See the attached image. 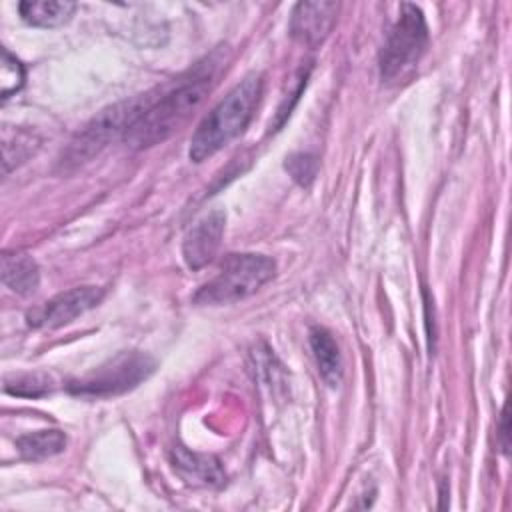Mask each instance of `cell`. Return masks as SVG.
Listing matches in <instances>:
<instances>
[{
	"instance_id": "obj_10",
	"label": "cell",
	"mask_w": 512,
	"mask_h": 512,
	"mask_svg": "<svg viewBox=\"0 0 512 512\" xmlns=\"http://www.w3.org/2000/svg\"><path fill=\"white\" fill-rule=\"evenodd\" d=\"M172 462L176 472L194 486H218L224 480V472L216 458L190 452L184 446L174 448Z\"/></svg>"
},
{
	"instance_id": "obj_15",
	"label": "cell",
	"mask_w": 512,
	"mask_h": 512,
	"mask_svg": "<svg viewBox=\"0 0 512 512\" xmlns=\"http://www.w3.org/2000/svg\"><path fill=\"white\" fill-rule=\"evenodd\" d=\"M24 66L16 56L2 48V62H0V96L2 100L10 98L24 86Z\"/></svg>"
},
{
	"instance_id": "obj_19",
	"label": "cell",
	"mask_w": 512,
	"mask_h": 512,
	"mask_svg": "<svg viewBox=\"0 0 512 512\" xmlns=\"http://www.w3.org/2000/svg\"><path fill=\"white\" fill-rule=\"evenodd\" d=\"M500 436H502V448H504V452H508V412H506V406H504V410H502Z\"/></svg>"
},
{
	"instance_id": "obj_8",
	"label": "cell",
	"mask_w": 512,
	"mask_h": 512,
	"mask_svg": "<svg viewBox=\"0 0 512 512\" xmlns=\"http://www.w3.org/2000/svg\"><path fill=\"white\" fill-rule=\"evenodd\" d=\"M338 2H298L290 16V34L304 46H320L332 32Z\"/></svg>"
},
{
	"instance_id": "obj_2",
	"label": "cell",
	"mask_w": 512,
	"mask_h": 512,
	"mask_svg": "<svg viewBox=\"0 0 512 512\" xmlns=\"http://www.w3.org/2000/svg\"><path fill=\"white\" fill-rule=\"evenodd\" d=\"M262 88V74H248L204 116L190 140L188 156L192 162H204L244 132L260 102Z\"/></svg>"
},
{
	"instance_id": "obj_9",
	"label": "cell",
	"mask_w": 512,
	"mask_h": 512,
	"mask_svg": "<svg viewBox=\"0 0 512 512\" xmlns=\"http://www.w3.org/2000/svg\"><path fill=\"white\" fill-rule=\"evenodd\" d=\"M224 224H226L224 212L214 210L208 216H204L202 220H198L188 230V234L184 236V242H182V256H184V262L188 264V268L200 270L208 262H212V258L216 256L220 242H222Z\"/></svg>"
},
{
	"instance_id": "obj_1",
	"label": "cell",
	"mask_w": 512,
	"mask_h": 512,
	"mask_svg": "<svg viewBox=\"0 0 512 512\" xmlns=\"http://www.w3.org/2000/svg\"><path fill=\"white\" fill-rule=\"evenodd\" d=\"M212 72L194 74L190 80L156 96L150 106L122 136L130 148L142 150L170 138L204 102L212 86Z\"/></svg>"
},
{
	"instance_id": "obj_18",
	"label": "cell",
	"mask_w": 512,
	"mask_h": 512,
	"mask_svg": "<svg viewBox=\"0 0 512 512\" xmlns=\"http://www.w3.org/2000/svg\"><path fill=\"white\" fill-rule=\"evenodd\" d=\"M286 170L292 174V178H294L298 184L308 186V184L316 178L318 160H316V156H312V154L298 152V154H292L290 158H286Z\"/></svg>"
},
{
	"instance_id": "obj_3",
	"label": "cell",
	"mask_w": 512,
	"mask_h": 512,
	"mask_svg": "<svg viewBox=\"0 0 512 512\" xmlns=\"http://www.w3.org/2000/svg\"><path fill=\"white\" fill-rule=\"evenodd\" d=\"M276 272V262L264 254H228L218 274L206 282L194 302L200 306H220L248 298L260 290Z\"/></svg>"
},
{
	"instance_id": "obj_6",
	"label": "cell",
	"mask_w": 512,
	"mask_h": 512,
	"mask_svg": "<svg viewBox=\"0 0 512 512\" xmlns=\"http://www.w3.org/2000/svg\"><path fill=\"white\" fill-rule=\"evenodd\" d=\"M156 368V362L142 352H122L96 368L94 372L72 380L68 390L82 396H114L132 390L146 380Z\"/></svg>"
},
{
	"instance_id": "obj_5",
	"label": "cell",
	"mask_w": 512,
	"mask_h": 512,
	"mask_svg": "<svg viewBox=\"0 0 512 512\" xmlns=\"http://www.w3.org/2000/svg\"><path fill=\"white\" fill-rule=\"evenodd\" d=\"M428 26L416 4H402L396 24L392 26L380 52V78L396 82L416 68L428 48Z\"/></svg>"
},
{
	"instance_id": "obj_14",
	"label": "cell",
	"mask_w": 512,
	"mask_h": 512,
	"mask_svg": "<svg viewBox=\"0 0 512 512\" xmlns=\"http://www.w3.org/2000/svg\"><path fill=\"white\" fill-rule=\"evenodd\" d=\"M20 456L28 462H40L52 458L66 448V434L60 430H38L24 434L16 440Z\"/></svg>"
},
{
	"instance_id": "obj_11",
	"label": "cell",
	"mask_w": 512,
	"mask_h": 512,
	"mask_svg": "<svg viewBox=\"0 0 512 512\" xmlns=\"http://www.w3.org/2000/svg\"><path fill=\"white\" fill-rule=\"evenodd\" d=\"M310 348L318 366V372L322 376V380L330 386L336 388L342 382V356L338 350V344L334 340V336L322 328V326H314L310 330Z\"/></svg>"
},
{
	"instance_id": "obj_17",
	"label": "cell",
	"mask_w": 512,
	"mask_h": 512,
	"mask_svg": "<svg viewBox=\"0 0 512 512\" xmlns=\"http://www.w3.org/2000/svg\"><path fill=\"white\" fill-rule=\"evenodd\" d=\"M2 148H4V154H8V156H4V172L8 174L12 166H16V164L24 162V158H26L28 154H32V152H34L36 142H34L32 134H26V132H14L12 140H10L8 136L4 138Z\"/></svg>"
},
{
	"instance_id": "obj_16",
	"label": "cell",
	"mask_w": 512,
	"mask_h": 512,
	"mask_svg": "<svg viewBox=\"0 0 512 512\" xmlns=\"http://www.w3.org/2000/svg\"><path fill=\"white\" fill-rule=\"evenodd\" d=\"M4 390L14 396L38 398V396H44L46 392H50L52 386H50V378H46L42 374H24V376H16L14 380L8 378L4 382Z\"/></svg>"
},
{
	"instance_id": "obj_13",
	"label": "cell",
	"mask_w": 512,
	"mask_h": 512,
	"mask_svg": "<svg viewBox=\"0 0 512 512\" xmlns=\"http://www.w3.org/2000/svg\"><path fill=\"white\" fill-rule=\"evenodd\" d=\"M76 4L68 0H40V2H20L18 12L22 20L38 28L62 26L74 14Z\"/></svg>"
},
{
	"instance_id": "obj_4",
	"label": "cell",
	"mask_w": 512,
	"mask_h": 512,
	"mask_svg": "<svg viewBox=\"0 0 512 512\" xmlns=\"http://www.w3.org/2000/svg\"><path fill=\"white\" fill-rule=\"evenodd\" d=\"M152 100L154 98L150 94H144L102 110L70 140L68 148L60 156V166L70 170L92 160L104 146H108L112 138H116L118 134L124 136Z\"/></svg>"
},
{
	"instance_id": "obj_7",
	"label": "cell",
	"mask_w": 512,
	"mask_h": 512,
	"mask_svg": "<svg viewBox=\"0 0 512 512\" xmlns=\"http://www.w3.org/2000/svg\"><path fill=\"white\" fill-rule=\"evenodd\" d=\"M104 298V290L98 286H78L60 292L26 314L32 328H60L70 324L84 312L98 306Z\"/></svg>"
},
{
	"instance_id": "obj_12",
	"label": "cell",
	"mask_w": 512,
	"mask_h": 512,
	"mask_svg": "<svg viewBox=\"0 0 512 512\" xmlns=\"http://www.w3.org/2000/svg\"><path fill=\"white\" fill-rule=\"evenodd\" d=\"M2 282L16 294L28 296L40 284V270L32 256L24 252L2 254Z\"/></svg>"
}]
</instances>
